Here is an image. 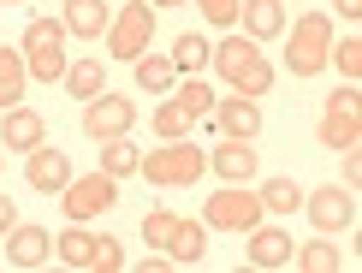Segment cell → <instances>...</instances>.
<instances>
[{"mask_svg":"<svg viewBox=\"0 0 362 273\" xmlns=\"http://www.w3.org/2000/svg\"><path fill=\"white\" fill-rule=\"evenodd\" d=\"M137 161H143V149L131 143V136H107V143H101V173L131 178V173H137Z\"/></svg>","mask_w":362,"mask_h":273,"instance_id":"484cf974","label":"cell"},{"mask_svg":"<svg viewBox=\"0 0 362 273\" xmlns=\"http://www.w3.org/2000/svg\"><path fill=\"white\" fill-rule=\"evenodd\" d=\"M119 202V178L113 173H101V166H95V173H71L66 178V190H59V208H66V220H101V214H107V208Z\"/></svg>","mask_w":362,"mask_h":273,"instance_id":"52a82bcc","label":"cell"},{"mask_svg":"<svg viewBox=\"0 0 362 273\" xmlns=\"http://www.w3.org/2000/svg\"><path fill=\"white\" fill-rule=\"evenodd\" d=\"M315 136H321V149H333V155H344V149H362V89H356V83H344L339 95H327Z\"/></svg>","mask_w":362,"mask_h":273,"instance_id":"5b68a950","label":"cell"},{"mask_svg":"<svg viewBox=\"0 0 362 273\" xmlns=\"http://www.w3.org/2000/svg\"><path fill=\"white\" fill-rule=\"evenodd\" d=\"M119 267H125V244L101 232V244H95V262H89V273H119Z\"/></svg>","mask_w":362,"mask_h":273,"instance_id":"d6a6232c","label":"cell"},{"mask_svg":"<svg viewBox=\"0 0 362 273\" xmlns=\"http://www.w3.org/2000/svg\"><path fill=\"white\" fill-rule=\"evenodd\" d=\"M208 48H214L208 36L185 30V36L173 42V71H178V78H196V71H208Z\"/></svg>","mask_w":362,"mask_h":273,"instance_id":"cb8c5ba5","label":"cell"},{"mask_svg":"<svg viewBox=\"0 0 362 273\" xmlns=\"http://www.w3.org/2000/svg\"><path fill=\"white\" fill-rule=\"evenodd\" d=\"M208 125H214L220 136H244V143H255L262 136V101L250 95H214V108H208Z\"/></svg>","mask_w":362,"mask_h":273,"instance_id":"8fae6325","label":"cell"},{"mask_svg":"<svg viewBox=\"0 0 362 273\" xmlns=\"http://www.w3.org/2000/svg\"><path fill=\"white\" fill-rule=\"evenodd\" d=\"M12 226H18V202H12V196H0V238H6Z\"/></svg>","mask_w":362,"mask_h":273,"instance_id":"d590c367","label":"cell"},{"mask_svg":"<svg viewBox=\"0 0 362 273\" xmlns=\"http://www.w3.org/2000/svg\"><path fill=\"white\" fill-rule=\"evenodd\" d=\"M95 244H101V232H89L83 220H71L66 232L54 238V255H59V262H66V267H78V273H89V262H95Z\"/></svg>","mask_w":362,"mask_h":273,"instance_id":"d6986e66","label":"cell"},{"mask_svg":"<svg viewBox=\"0 0 362 273\" xmlns=\"http://www.w3.org/2000/svg\"><path fill=\"white\" fill-rule=\"evenodd\" d=\"M291 232L285 226H267V220H255L250 232H244V255H250V267H291Z\"/></svg>","mask_w":362,"mask_h":273,"instance_id":"4fadbf2b","label":"cell"},{"mask_svg":"<svg viewBox=\"0 0 362 273\" xmlns=\"http://www.w3.org/2000/svg\"><path fill=\"white\" fill-rule=\"evenodd\" d=\"M66 24L59 18H30L24 24V42H18V54H24V71L36 83H54V78H66V66H71V54H66Z\"/></svg>","mask_w":362,"mask_h":273,"instance_id":"3957f363","label":"cell"},{"mask_svg":"<svg viewBox=\"0 0 362 273\" xmlns=\"http://www.w3.org/2000/svg\"><path fill=\"white\" fill-rule=\"evenodd\" d=\"M208 66L220 71V83L226 89H238V95H250V101H262L267 89H274V59L262 54V42H250L244 30H226V36L208 48Z\"/></svg>","mask_w":362,"mask_h":273,"instance_id":"6da1fadb","label":"cell"},{"mask_svg":"<svg viewBox=\"0 0 362 273\" xmlns=\"http://www.w3.org/2000/svg\"><path fill=\"white\" fill-rule=\"evenodd\" d=\"M238 6H244V0H196V12L214 30H238Z\"/></svg>","mask_w":362,"mask_h":273,"instance_id":"1f68e13d","label":"cell"},{"mask_svg":"<svg viewBox=\"0 0 362 273\" xmlns=\"http://www.w3.org/2000/svg\"><path fill=\"white\" fill-rule=\"evenodd\" d=\"M303 208H309L315 232H321V238H333V232H344V226L356 220V190H351V185H321V190H303Z\"/></svg>","mask_w":362,"mask_h":273,"instance_id":"30bf717a","label":"cell"},{"mask_svg":"<svg viewBox=\"0 0 362 273\" xmlns=\"http://www.w3.org/2000/svg\"><path fill=\"white\" fill-rule=\"evenodd\" d=\"M173 267H178V262H173L167 250H148L143 262H137V273H173Z\"/></svg>","mask_w":362,"mask_h":273,"instance_id":"836d02e7","label":"cell"},{"mask_svg":"<svg viewBox=\"0 0 362 273\" xmlns=\"http://www.w3.org/2000/svg\"><path fill=\"white\" fill-rule=\"evenodd\" d=\"M66 178H71V161H66V149H54V143H36L24 155V185L30 190H42V196H59L66 190Z\"/></svg>","mask_w":362,"mask_h":273,"instance_id":"7c38bea8","label":"cell"},{"mask_svg":"<svg viewBox=\"0 0 362 273\" xmlns=\"http://www.w3.org/2000/svg\"><path fill=\"white\" fill-rule=\"evenodd\" d=\"M327 66H339V71H344V83H356V78H362V36L333 42V48H327Z\"/></svg>","mask_w":362,"mask_h":273,"instance_id":"f546056e","label":"cell"},{"mask_svg":"<svg viewBox=\"0 0 362 273\" xmlns=\"http://www.w3.org/2000/svg\"><path fill=\"white\" fill-rule=\"evenodd\" d=\"M107 59H137V54H148V42H155V6L148 0H131V6H119L113 12V24H107Z\"/></svg>","mask_w":362,"mask_h":273,"instance_id":"ba28073f","label":"cell"},{"mask_svg":"<svg viewBox=\"0 0 362 273\" xmlns=\"http://www.w3.org/2000/svg\"><path fill=\"white\" fill-rule=\"evenodd\" d=\"M59 24H66V36H78V42H101L107 36V24H113V6L107 0H59Z\"/></svg>","mask_w":362,"mask_h":273,"instance_id":"9a60e30c","label":"cell"},{"mask_svg":"<svg viewBox=\"0 0 362 273\" xmlns=\"http://www.w3.org/2000/svg\"><path fill=\"white\" fill-rule=\"evenodd\" d=\"M148 125H155V136H160V143H173V136H190V131H196V119H190V113L167 95L155 113H148Z\"/></svg>","mask_w":362,"mask_h":273,"instance_id":"f1b7e54d","label":"cell"},{"mask_svg":"<svg viewBox=\"0 0 362 273\" xmlns=\"http://www.w3.org/2000/svg\"><path fill=\"white\" fill-rule=\"evenodd\" d=\"M208 173H220L226 185H250L255 178V149L244 143V136H220L214 155H208Z\"/></svg>","mask_w":362,"mask_h":273,"instance_id":"e0dca14e","label":"cell"},{"mask_svg":"<svg viewBox=\"0 0 362 273\" xmlns=\"http://www.w3.org/2000/svg\"><path fill=\"white\" fill-rule=\"evenodd\" d=\"M173 226H178V214H173V208H148V214H143V244H148V250H167Z\"/></svg>","mask_w":362,"mask_h":273,"instance_id":"4dcf8cb0","label":"cell"},{"mask_svg":"<svg viewBox=\"0 0 362 273\" xmlns=\"http://www.w3.org/2000/svg\"><path fill=\"white\" fill-rule=\"evenodd\" d=\"M0 6H24V0H0Z\"/></svg>","mask_w":362,"mask_h":273,"instance_id":"f35d334b","label":"cell"},{"mask_svg":"<svg viewBox=\"0 0 362 273\" xmlns=\"http://www.w3.org/2000/svg\"><path fill=\"white\" fill-rule=\"evenodd\" d=\"M0 166H6V155H0Z\"/></svg>","mask_w":362,"mask_h":273,"instance_id":"ab89813d","label":"cell"},{"mask_svg":"<svg viewBox=\"0 0 362 273\" xmlns=\"http://www.w3.org/2000/svg\"><path fill=\"white\" fill-rule=\"evenodd\" d=\"M238 30L250 42H274V36H285V6L279 0H244L238 6Z\"/></svg>","mask_w":362,"mask_h":273,"instance_id":"ac0fdd59","label":"cell"},{"mask_svg":"<svg viewBox=\"0 0 362 273\" xmlns=\"http://www.w3.org/2000/svg\"><path fill=\"white\" fill-rule=\"evenodd\" d=\"M155 6H185V0H155Z\"/></svg>","mask_w":362,"mask_h":273,"instance_id":"74e56055","label":"cell"},{"mask_svg":"<svg viewBox=\"0 0 362 273\" xmlns=\"http://www.w3.org/2000/svg\"><path fill=\"white\" fill-rule=\"evenodd\" d=\"M137 125V101L113 95V89H101V95L83 101V136H95V143H107V136H131Z\"/></svg>","mask_w":362,"mask_h":273,"instance_id":"9c48e42d","label":"cell"},{"mask_svg":"<svg viewBox=\"0 0 362 273\" xmlns=\"http://www.w3.org/2000/svg\"><path fill=\"white\" fill-rule=\"evenodd\" d=\"M131 71H137V89H143V95H173V83H178L173 54H137V59H131Z\"/></svg>","mask_w":362,"mask_h":273,"instance_id":"44dd1931","label":"cell"},{"mask_svg":"<svg viewBox=\"0 0 362 273\" xmlns=\"http://www.w3.org/2000/svg\"><path fill=\"white\" fill-rule=\"evenodd\" d=\"M327 48H333V18H327V12H303V18L291 24V42H285V71H291V78L327 71Z\"/></svg>","mask_w":362,"mask_h":273,"instance_id":"277c9868","label":"cell"},{"mask_svg":"<svg viewBox=\"0 0 362 273\" xmlns=\"http://www.w3.org/2000/svg\"><path fill=\"white\" fill-rule=\"evenodd\" d=\"M48 255H54V232H48V226H12V232H6V262L12 267H42V262H48Z\"/></svg>","mask_w":362,"mask_h":273,"instance_id":"2e32d148","label":"cell"},{"mask_svg":"<svg viewBox=\"0 0 362 273\" xmlns=\"http://www.w3.org/2000/svg\"><path fill=\"white\" fill-rule=\"evenodd\" d=\"M137 173L148 178V185H160V190H190V185H202L208 155L190 143V136H173V143L148 149V155L137 161Z\"/></svg>","mask_w":362,"mask_h":273,"instance_id":"7a4b0ae2","label":"cell"},{"mask_svg":"<svg viewBox=\"0 0 362 273\" xmlns=\"http://www.w3.org/2000/svg\"><path fill=\"white\" fill-rule=\"evenodd\" d=\"M255 196H262L267 214H297V208H303V185H297V178H267Z\"/></svg>","mask_w":362,"mask_h":273,"instance_id":"4316f807","label":"cell"},{"mask_svg":"<svg viewBox=\"0 0 362 273\" xmlns=\"http://www.w3.org/2000/svg\"><path fill=\"white\" fill-rule=\"evenodd\" d=\"M24 89H30L24 54H18V48H6V42H0V113H6V108H18V101H24Z\"/></svg>","mask_w":362,"mask_h":273,"instance_id":"7402d4cb","label":"cell"},{"mask_svg":"<svg viewBox=\"0 0 362 273\" xmlns=\"http://www.w3.org/2000/svg\"><path fill=\"white\" fill-rule=\"evenodd\" d=\"M71 89V95L78 101H89V95H101V89H107V71H101V54H83V59H71L66 66V78H59Z\"/></svg>","mask_w":362,"mask_h":273,"instance_id":"603a6c76","label":"cell"},{"mask_svg":"<svg viewBox=\"0 0 362 273\" xmlns=\"http://www.w3.org/2000/svg\"><path fill=\"white\" fill-rule=\"evenodd\" d=\"M339 6V18H362V0H333Z\"/></svg>","mask_w":362,"mask_h":273,"instance_id":"8d00e7d4","label":"cell"},{"mask_svg":"<svg viewBox=\"0 0 362 273\" xmlns=\"http://www.w3.org/2000/svg\"><path fill=\"white\" fill-rule=\"evenodd\" d=\"M36 143H48V119H42L36 108H6L0 113V149H18V155H30Z\"/></svg>","mask_w":362,"mask_h":273,"instance_id":"5bb4252c","label":"cell"},{"mask_svg":"<svg viewBox=\"0 0 362 273\" xmlns=\"http://www.w3.org/2000/svg\"><path fill=\"white\" fill-rule=\"evenodd\" d=\"M344 185H362V149H344Z\"/></svg>","mask_w":362,"mask_h":273,"instance_id":"e575fe53","label":"cell"},{"mask_svg":"<svg viewBox=\"0 0 362 273\" xmlns=\"http://www.w3.org/2000/svg\"><path fill=\"white\" fill-rule=\"evenodd\" d=\"M291 262L303 267V273H339V267H344V255H339V244L315 238V244H297V250H291Z\"/></svg>","mask_w":362,"mask_h":273,"instance_id":"83f0119b","label":"cell"},{"mask_svg":"<svg viewBox=\"0 0 362 273\" xmlns=\"http://www.w3.org/2000/svg\"><path fill=\"white\" fill-rule=\"evenodd\" d=\"M255 220H267V208H262V196H255L250 185H220L202 202V226H208V232H238V238H244Z\"/></svg>","mask_w":362,"mask_h":273,"instance_id":"8992f818","label":"cell"},{"mask_svg":"<svg viewBox=\"0 0 362 273\" xmlns=\"http://www.w3.org/2000/svg\"><path fill=\"white\" fill-rule=\"evenodd\" d=\"M167 255H173L178 267H202V255H208V226H202V220H178L173 238H167Z\"/></svg>","mask_w":362,"mask_h":273,"instance_id":"ffe728a7","label":"cell"},{"mask_svg":"<svg viewBox=\"0 0 362 273\" xmlns=\"http://www.w3.org/2000/svg\"><path fill=\"white\" fill-rule=\"evenodd\" d=\"M173 101H178L190 119H208V108H214V83H208L202 71H196V78H178V83H173Z\"/></svg>","mask_w":362,"mask_h":273,"instance_id":"d4e9b609","label":"cell"}]
</instances>
